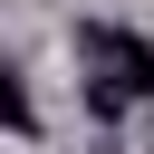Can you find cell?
<instances>
[{"instance_id":"1","label":"cell","mask_w":154,"mask_h":154,"mask_svg":"<svg viewBox=\"0 0 154 154\" xmlns=\"http://www.w3.org/2000/svg\"><path fill=\"white\" fill-rule=\"evenodd\" d=\"M77 48L106 58V77H116L125 96H154V48H144L135 29H77Z\"/></svg>"},{"instance_id":"2","label":"cell","mask_w":154,"mask_h":154,"mask_svg":"<svg viewBox=\"0 0 154 154\" xmlns=\"http://www.w3.org/2000/svg\"><path fill=\"white\" fill-rule=\"evenodd\" d=\"M29 125H38V106H29L19 67H0V135H29Z\"/></svg>"}]
</instances>
